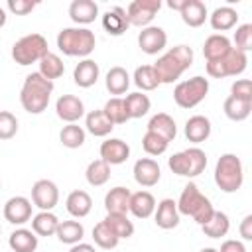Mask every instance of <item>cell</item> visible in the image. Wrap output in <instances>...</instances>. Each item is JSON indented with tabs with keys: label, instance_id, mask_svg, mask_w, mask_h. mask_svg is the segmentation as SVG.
Returning a JSON list of instances; mask_svg holds the SVG:
<instances>
[{
	"label": "cell",
	"instance_id": "6da1fadb",
	"mask_svg": "<svg viewBox=\"0 0 252 252\" xmlns=\"http://www.w3.org/2000/svg\"><path fill=\"white\" fill-rule=\"evenodd\" d=\"M193 57L195 55L189 45H175V47L167 49L161 57H158V61L152 67H154L159 83L171 85L193 65Z\"/></svg>",
	"mask_w": 252,
	"mask_h": 252
},
{
	"label": "cell",
	"instance_id": "7a4b0ae2",
	"mask_svg": "<svg viewBox=\"0 0 252 252\" xmlns=\"http://www.w3.org/2000/svg\"><path fill=\"white\" fill-rule=\"evenodd\" d=\"M51 93H53V81H47L43 75L35 71L24 79V85L20 91V102L26 112L41 114L49 104Z\"/></svg>",
	"mask_w": 252,
	"mask_h": 252
},
{
	"label": "cell",
	"instance_id": "3957f363",
	"mask_svg": "<svg viewBox=\"0 0 252 252\" xmlns=\"http://www.w3.org/2000/svg\"><path fill=\"white\" fill-rule=\"evenodd\" d=\"M96 37L89 28H63L57 33V47L69 57H85L93 53Z\"/></svg>",
	"mask_w": 252,
	"mask_h": 252
},
{
	"label": "cell",
	"instance_id": "277c9868",
	"mask_svg": "<svg viewBox=\"0 0 252 252\" xmlns=\"http://www.w3.org/2000/svg\"><path fill=\"white\" fill-rule=\"evenodd\" d=\"M177 211H179V215L191 217L197 224H205L215 213L213 203L209 201V197H205L199 191V187L195 183H187L183 187L179 201H177Z\"/></svg>",
	"mask_w": 252,
	"mask_h": 252
},
{
	"label": "cell",
	"instance_id": "5b68a950",
	"mask_svg": "<svg viewBox=\"0 0 252 252\" xmlns=\"http://www.w3.org/2000/svg\"><path fill=\"white\" fill-rule=\"evenodd\" d=\"M244 181V167L236 154H222L215 165V183L222 193H236Z\"/></svg>",
	"mask_w": 252,
	"mask_h": 252
},
{
	"label": "cell",
	"instance_id": "8992f818",
	"mask_svg": "<svg viewBox=\"0 0 252 252\" xmlns=\"http://www.w3.org/2000/svg\"><path fill=\"white\" fill-rule=\"evenodd\" d=\"M47 53V39L41 33H28L12 45V59L22 67L39 63Z\"/></svg>",
	"mask_w": 252,
	"mask_h": 252
},
{
	"label": "cell",
	"instance_id": "52a82bcc",
	"mask_svg": "<svg viewBox=\"0 0 252 252\" xmlns=\"http://www.w3.org/2000/svg\"><path fill=\"white\" fill-rule=\"evenodd\" d=\"M169 169L181 177H197L207 167V154L201 148H187L167 159Z\"/></svg>",
	"mask_w": 252,
	"mask_h": 252
},
{
	"label": "cell",
	"instance_id": "ba28073f",
	"mask_svg": "<svg viewBox=\"0 0 252 252\" xmlns=\"http://www.w3.org/2000/svg\"><path fill=\"white\" fill-rule=\"evenodd\" d=\"M209 93V79L195 75L187 81H181L175 85L173 89V100L177 102V106L181 108H193L197 106L201 100H205Z\"/></svg>",
	"mask_w": 252,
	"mask_h": 252
},
{
	"label": "cell",
	"instance_id": "9c48e42d",
	"mask_svg": "<svg viewBox=\"0 0 252 252\" xmlns=\"http://www.w3.org/2000/svg\"><path fill=\"white\" fill-rule=\"evenodd\" d=\"M248 65V57L246 53L238 51V49H230L224 57L215 59V61H207V73L215 79H224V77H236L240 73H244Z\"/></svg>",
	"mask_w": 252,
	"mask_h": 252
},
{
	"label": "cell",
	"instance_id": "30bf717a",
	"mask_svg": "<svg viewBox=\"0 0 252 252\" xmlns=\"http://www.w3.org/2000/svg\"><path fill=\"white\" fill-rule=\"evenodd\" d=\"M159 8H161L159 0H134L126 8L128 24L130 26H138V28H146L156 18Z\"/></svg>",
	"mask_w": 252,
	"mask_h": 252
},
{
	"label": "cell",
	"instance_id": "8fae6325",
	"mask_svg": "<svg viewBox=\"0 0 252 252\" xmlns=\"http://www.w3.org/2000/svg\"><path fill=\"white\" fill-rule=\"evenodd\" d=\"M59 201V189L51 179H37L32 187V203L41 211H51Z\"/></svg>",
	"mask_w": 252,
	"mask_h": 252
},
{
	"label": "cell",
	"instance_id": "7c38bea8",
	"mask_svg": "<svg viewBox=\"0 0 252 252\" xmlns=\"http://www.w3.org/2000/svg\"><path fill=\"white\" fill-rule=\"evenodd\" d=\"M167 43V33L159 26H146L138 33V45L148 55H158Z\"/></svg>",
	"mask_w": 252,
	"mask_h": 252
},
{
	"label": "cell",
	"instance_id": "4fadbf2b",
	"mask_svg": "<svg viewBox=\"0 0 252 252\" xmlns=\"http://www.w3.org/2000/svg\"><path fill=\"white\" fill-rule=\"evenodd\" d=\"M4 219L10 224H18V226L28 222L32 219V201L22 195L10 197L4 205Z\"/></svg>",
	"mask_w": 252,
	"mask_h": 252
},
{
	"label": "cell",
	"instance_id": "5bb4252c",
	"mask_svg": "<svg viewBox=\"0 0 252 252\" xmlns=\"http://www.w3.org/2000/svg\"><path fill=\"white\" fill-rule=\"evenodd\" d=\"M55 112L57 116L67 122V124H75L83 114H85V104L79 96L75 94H61L55 102Z\"/></svg>",
	"mask_w": 252,
	"mask_h": 252
},
{
	"label": "cell",
	"instance_id": "9a60e30c",
	"mask_svg": "<svg viewBox=\"0 0 252 252\" xmlns=\"http://www.w3.org/2000/svg\"><path fill=\"white\" fill-rule=\"evenodd\" d=\"M100 159L108 165H120L130 156V146L120 138H108L100 144Z\"/></svg>",
	"mask_w": 252,
	"mask_h": 252
},
{
	"label": "cell",
	"instance_id": "2e32d148",
	"mask_svg": "<svg viewBox=\"0 0 252 252\" xmlns=\"http://www.w3.org/2000/svg\"><path fill=\"white\" fill-rule=\"evenodd\" d=\"M161 177V169L156 159L152 158H140L134 163V179L142 187H154Z\"/></svg>",
	"mask_w": 252,
	"mask_h": 252
},
{
	"label": "cell",
	"instance_id": "e0dca14e",
	"mask_svg": "<svg viewBox=\"0 0 252 252\" xmlns=\"http://www.w3.org/2000/svg\"><path fill=\"white\" fill-rule=\"evenodd\" d=\"M69 16L75 24L87 26L96 20L98 16V4L93 0H73L69 6Z\"/></svg>",
	"mask_w": 252,
	"mask_h": 252
},
{
	"label": "cell",
	"instance_id": "ac0fdd59",
	"mask_svg": "<svg viewBox=\"0 0 252 252\" xmlns=\"http://www.w3.org/2000/svg\"><path fill=\"white\" fill-rule=\"evenodd\" d=\"M102 28L108 35H114V37L122 35L130 28L128 18H126V10L120 8V6H114V8L106 10L104 16H102Z\"/></svg>",
	"mask_w": 252,
	"mask_h": 252
},
{
	"label": "cell",
	"instance_id": "d6986e66",
	"mask_svg": "<svg viewBox=\"0 0 252 252\" xmlns=\"http://www.w3.org/2000/svg\"><path fill=\"white\" fill-rule=\"evenodd\" d=\"M154 213H156V224L163 230L175 228L179 224V211L173 199H161Z\"/></svg>",
	"mask_w": 252,
	"mask_h": 252
},
{
	"label": "cell",
	"instance_id": "ffe728a7",
	"mask_svg": "<svg viewBox=\"0 0 252 252\" xmlns=\"http://www.w3.org/2000/svg\"><path fill=\"white\" fill-rule=\"evenodd\" d=\"M98 75H100V69H98V63L93 61V59H83L77 63L75 71H73V79H75V85H79L81 89H89L93 87L96 81H98Z\"/></svg>",
	"mask_w": 252,
	"mask_h": 252
},
{
	"label": "cell",
	"instance_id": "44dd1931",
	"mask_svg": "<svg viewBox=\"0 0 252 252\" xmlns=\"http://www.w3.org/2000/svg\"><path fill=\"white\" fill-rule=\"evenodd\" d=\"M65 207H67V213L75 219H83L91 213L93 209V199L87 191L83 189H75L67 195V201H65Z\"/></svg>",
	"mask_w": 252,
	"mask_h": 252
},
{
	"label": "cell",
	"instance_id": "7402d4cb",
	"mask_svg": "<svg viewBox=\"0 0 252 252\" xmlns=\"http://www.w3.org/2000/svg\"><path fill=\"white\" fill-rule=\"evenodd\" d=\"M211 136V120L203 114H195L185 122V138L193 144H201Z\"/></svg>",
	"mask_w": 252,
	"mask_h": 252
},
{
	"label": "cell",
	"instance_id": "603a6c76",
	"mask_svg": "<svg viewBox=\"0 0 252 252\" xmlns=\"http://www.w3.org/2000/svg\"><path fill=\"white\" fill-rule=\"evenodd\" d=\"M156 211V199L150 191H138L130 195V207L128 213H132L136 219H148Z\"/></svg>",
	"mask_w": 252,
	"mask_h": 252
},
{
	"label": "cell",
	"instance_id": "cb8c5ba5",
	"mask_svg": "<svg viewBox=\"0 0 252 252\" xmlns=\"http://www.w3.org/2000/svg\"><path fill=\"white\" fill-rule=\"evenodd\" d=\"M232 49V43L230 39L224 35V33H213L205 39L203 43V55L207 61H215V59H220L224 57L228 51Z\"/></svg>",
	"mask_w": 252,
	"mask_h": 252
},
{
	"label": "cell",
	"instance_id": "d4e9b609",
	"mask_svg": "<svg viewBox=\"0 0 252 252\" xmlns=\"http://www.w3.org/2000/svg\"><path fill=\"white\" fill-rule=\"evenodd\" d=\"M148 132H154L158 136H161L165 142H171L175 136H177V126H175V120L165 114V112H158L150 118L148 122Z\"/></svg>",
	"mask_w": 252,
	"mask_h": 252
},
{
	"label": "cell",
	"instance_id": "484cf974",
	"mask_svg": "<svg viewBox=\"0 0 252 252\" xmlns=\"http://www.w3.org/2000/svg\"><path fill=\"white\" fill-rule=\"evenodd\" d=\"M130 189L126 187H112L106 197H104V209L106 213H120V215H128V207H130Z\"/></svg>",
	"mask_w": 252,
	"mask_h": 252
},
{
	"label": "cell",
	"instance_id": "4316f807",
	"mask_svg": "<svg viewBox=\"0 0 252 252\" xmlns=\"http://www.w3.org/2000/svg\"><path fill=\"white\" fill-rule=\"evenodd\" d=\"M181 20L189 26V28H199L205 24V20L209 18L207 14V6L201 0H185V6L181 8Z\"/></svg>",
	"mask_w": 252,
	"mask_h": 252
},
{
	"label": "cell",
	"instance_id": "83f0119b",
	"mask_svg": "<svg viewBox=\"0 0 252 252\" xmlns=\"http://www.w3.org/2000/svg\"><path fill=\"white\" fill-rule=\"evenodd\" d=\"M8 244H10L12 252H35V248H37V236H35L33 230L16 228L10 234Z\"/></svg>",
	"mask_w": 252,
	"mask_h": 252
},
{
	"label": "cell",
	"instance_id": "f1b7e54d",
	"mask_svg": "<svg viewBox=\"0 0 252 252\" xmlns=\"http://www.w3.org/2000/svg\"><path fill=\"white\" fill-rule=\"evenodd\" d=\"M209 22H211V28L217 32L232 30L238 22V12L230 6H220V8H215V12L209 16Z\"/></svg>",
	"mask_w": 252,
	"mask_h": 252
},
{
	"label": "cell",
	"instance_id": "f546056e",
	"mask_svg": "<svg viewBox=\"0 0 252 252\" xmlns=\"http://www.w3.org/2000/svg\"><path fill=\"white\" fill-rule=\"evenodd\" d=\"M201 230H203V234L209 236V238H220V236H226V232L230 230V219H228L226 213H222V211H215L213 217H211L205 224H201Z\"/></svg>",
	"mask_w": 252,
	"mask_h": 252
},
{
	"label": "cell",
	"instance_id": "4dcf8cb0",
	"mask_svg": "<svg viewBox=\"0 0 252 252\" xmlns=\"http://www.w3.org/2000/svg\"><path fill=\"white\" fill-rule=\"evenodd\" d=\"M85 126H87V132H91L93 136L96 138H104L112 132L114 124L106 118V114L102 110H91L85 118Z\"/></svg>",
	"mask_w": 252,
	"mask_h": 252
},
{
	"label": "cell",
	"instance_id": "1f68e13d",
	"mask_svg": "<svg viewBox=\"0 0 252 252\" xmlns=\"http://www.w3.org/2000/svg\"><path fill=\"white\" fill-rule=\"evenodd\" d=\"M55 236L59 238V242L63 244H79L81 238L85 236V228L79 220H59Z\"/></svg>",
	"mask_w": 252,
	"mask_h": 252
},
{
	"label": "cell",
	"instance_id": "d6a6232c",
	"mask_svg": "<svg viewBox=\"0 0 252 252\" xmlns=\"http://www.w3.org/2000/svg\"><path fill=\"white\" fill-rule=\"evenodd\" d=\"M104 83H106V89H108L110 94H124L128 91V87H130V75H128V71L124 67L116 65L106 73Z\"/></svg>",
	"mask_w": 252,
	"mask_h": 252
},
{
	"label": "cell",
	"instance_id": "836d02e7",
	"mask_svg": "<svg viewBox=\"0 0 252 252\" xmlns=\"http://www.w3.org/2000/svg\"><path fill=\"white\" fill-rule=\"evenodd\" d=\"M150 106H152V102H150L148 94H144V93H130L124 98V108H126L128 118H142V116H146Z\"/></svg>",
	"mask_w": 252,
	"mask_h": 252
},
{
	"label": "cell",
	"instance_id": "e575fe53",
	"mask_svg": "<svg viewBox=\"0 0 252 252\" xmlns=\"http://www.w3.org/2000/svg\"><path fill=\"white\" fill-rule=\"evenodd\" d=\"M59 219L51 211H41L32 219V230L35 236H53L57 230Z\"/></svg>",
	"mask_w": 252,
	"mask_h": 252
},
{
	"label": "cell",
	"instance_id": "d590c367",
	"mask_svg": "<svg viewBox=\"0 0 252 252\" xmlns=\"http://www.w3.org/2000/svg\"><path fill=\"white\" fill-rule=\"evenodd\" d=\"M222 110L226 114V118L234 120V122H242L250 116L252 112V102L248 100H240V98H234V96H228L222 104Z\"/></svg>",
	"mask_w": 252,
	"mask_h": 252
},
{
	"label": "cell",
	"instance_id": "8d00e7d4",
	"mask_svg": "<svg viewBox=\"0 0 252 252\" xmlns=\"http://www.w3.org/2000/svg\"><path fill=\"white\" fill-rule=\"evenodd\" d=\"M85 177H87V183H89V185L100 187V185H104V183L110 179V165L98 158V159H94V161H91V163L87 165Z\"/></svg>",
	"mask_w": 252,
	"mask_h": 252
},
{
	"label": "cell",
	"instance_id": "74e56055",
	"mask_svg": "<svg viewBox=\"0 0 252 252\" xmlns=\"http://www.w3.org/2000/svg\"><path fill=\"white\" fill-rule=\"evenodd\" d=\"M104 222L108 224V228L122 240V238H130L134 234V224L128 219V215H120V213H106Z\"/></svg>",
	"mask_w": 252,
	"mask_h": 252
},
{
	"label": "cell",
	"instance_id": "f35d334b",
	"mask_svg": "<svg viewBox=\"0 0 252 252\" xmlns=\"http://www.w3.org/2000/svg\"><path fill=\"white\" fill-rule=\"evenodd\" d=\"M39 75H43L47 81H53V79H59L63 73H65V65H63V61H61V57L59 55H55V53H47L41 61H39V71H37Z\"/></svg>",
	"mask_w": 252,
	"mask_h": 252
},
{
	"label": "cell",
	"instance_id": "ab89813d",
	"mask_svg": "<svg viewBox=\"0 0 252 252\" xmlns=\"http://www.w3.org/2000/svg\"><path fill=\"white\" fill-rule=\"evenodd\" d=\"M93 240H94V244H96L98 248H102V250H112V248H116L118 242H120V238L108 228V224H106L104 220H100L98 224H94V228H93Z\"/></svg>",
	"mask_w": 252,
	"mask_h": 252
},
{
	"label": "cell",
	"instance_id": "60d3db41",
	"mask_svg": "<svg viewBox=\"0 0 252 252\" xmlns=\"http://www.w3.org/2000/svg\"><path fill=\"white\" fill-rule=\"evenodd\" d=\"M134 83H136V87L142 89V91H154V89H158V87L161 85L152 65H140V67L134 71Z\"/></svg>",
	"mask_w": 252,
	"mask_h": 252
},
{
	"label": "cell",
	"instance_id": "b9f144b4",
	"mask_svg": "<svg viewBox=\"0 0 252 252\" xmlns=\"http://www.w3.org/2000/svg\"><path fill=\"white\" fill-rule=\"evenodd\" d=\"M59 140L65 148L69 150H75V148H81L85 144V130L79 126V124H67L61 128L59 132Z\"/></svg>",
	"mask_w": 252,
	"mask_h": 252
},
{
	"label": "cell",
	"instance_id": "7bdbcfd3",
	"mask_svg": "<svg viewBox=\"0 0 252 252\" xmlns=\"http://www.w3.org/2000/svg\"><path fill=\"white\" fill-rule=\"evenodd\" d=\"M102 112L106 114V118L112 124H124V122L130 120L128 114H126V108H124V98H120V96L108 98L106 104H104V108H102Z\"/></svg>",
	"mask_w": 252,
	"mask_h": 252
},
{
	"label": "cell",
	"instance_id": "ee69618b",
	"mask_svg": "<svg viewBox=\"0 0 252 252\" xmlns=\"http://www.w3.org/2000/svg\"><path fill=\"white\" fill-rule=\"evenodd\" d=\"M167 146H169V142H165L161 136H158L154 132H146L142 138V148L150 156H161L167 150Z\"/></svg>",
	"mask_w": 252,
	"mask_h": 252
},
{
	"label": "cell",
	"instance_id": "f6af8a7d",
	"mask_svg": "<svg viewBox=\"0 0 252 252\" xmlns=\"http://www.w3.org/2000/svg\"><path fill=\"white\" fill-rule=\"evenodd\" d=\"M18 132V118L10 110H0V140H10Z\"/></svg>",
	"mask_w": 252,
	"mask_h": 252
},
{
	"label": "cell",
	"instance_id": "bcb514c9",
	"mask_svg": "<svg viewBox=\"0 0 252 252\" xmlns=\"http://www.w3.org/2000/svg\"><path fill=\"white\" fill-rule=\"evenodd\" d=\"M234 49L246 53L252 49V24H242L234 32Z\"/></svg>",
	"mask_w": 252,
	"mask_h": 252
},
{
	"label": "cell",
	"instance_id": "7dc6e473",
	"mask_svg": "<svg viewBox=\"0 0 252 252\" xmlns=\"http://www.w3.org/2000/svg\"><path fill=\"white\" fill-rule=\"evenodd\" d=\"M230 96L252 102V83H250V79H236L230 87Z\"/></svg>",
	"mask_w": 252,
	"mask_h": 252
},
{
	"label": "cell",
	"instance_id": "c3c4849f",
	"mask_svg": "<svg viewBox=\"0 0 252 252\" xmlns=\"http://www.w3.org/2000/svg\"><path fill=\"white\" fill-rule=\"evenodd\" d=\"M6 8L16 16H26L35 8V2H32V0H8Z\"/></svg>",
	"mask_w": 252,
	"mask_h": 252
},
{
	"label": "cell",
	"instance_id": "681fc988",
	"mask_svg": "<svg viewBox=\"0 0 252 252\" xmlns=\"http://www.w3.org/2000/svg\"><path fill=\"white\" fill-rule=\"evenodd\" d=\"M217 252H246V246L240 240H224Z\"/></svg>",
	"mask_w": 252,
	"mask_h": 252
},
{
	"label": "cell",
	"instance_id": "f907efd6",
	"mask_svg": "<svg viewBox=\"0 0 252 252\" xmlns=\"http://www.w3.org/2000/svg\"><path fill=\"white\" fill-rule=\"evenodd\" d=\"M238 230H240V236H242L244 240H252V215H246V217L242 219Z\"/></svg>",
	"mask_w": 252,
	"mask_h": 252
},
{
	"label": "cell",
	"instance_id": "816d5d0a",
	"mask_svg": "<svg viewBox=\"0 0 252 252\" xmlns=\"http://www.w3.org/2000/svg\"><path fill=\"white\" fill-rule=\"evenodd\" d=\"M69 252H96V250H94V246H91L87 242H79V244H73Z\"/></svg>",
	"mask_w": 252,
	"mask_h": 252
},
{
	"label": "cell",
	"instance_id": "f5cc1de1",
	"mask_svg": "<svg viewBox=\"0 0 252 252\" xmlns=\"http://www.w3.org/2000/svg\"><path fill=\"white\" fill-rule=\"evenodd\" d=\"M167 6H169L171 10H177V12H181V8L185 6V0H167Z\"/></svg>",
	"mask_w": 252,
	"mask_h": 252
},
{
	"label": "cell",
	"instance_id": "db71d44e",
	"mask_svg": "<svg viewBox=\"0 0 252 252\" xmlns=\"http://www.w3.org/2000/svg\"><path fill=\"white\" fill-rule=\"evenodd\" d=\"M4 24H6V10L0 6V28H2Z\"/></svg>",
	"mask_w": 252,
	"mask_h": 252
},
{
	"label": "cell",
	"instance_id": "11a10c76",
	"mask_svg": "<svg viewBox=\"0 0 252 252\" xmlns=\"http://www.w3.org/2000/svg\"><path fill=\"white\" fill-rule=\"evenodd\" d=\"M201 252H217V248H203Z\"/></svg>",
	"mask_w": 252,
	"mask_h": 252
},
{
	"label": "cell",
	"instance_id": "9f6ffc18",
	"mask_svg": "<svg viewBox=\"0 0 252 252\" xmlns=\"http://www.w3.org/2000/svg\"><path fill=\"white\" fill-rule=\"evenodd\" d=\"M0 185H2V183H0Z\"/></svg>",
	"mask_w": 252,
	"mask_h": 252
}]
</instances>
